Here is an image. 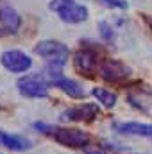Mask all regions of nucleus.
I'll return each instance as SVG.
<instances>
[{"mask_svg": "<svg viewBox=\"0 0 152 154\" xmlns=\"http://www.w3.org/2000/svg\"><path fill=\"white\" fill-rule=\"evenodd\" d=\"M100 109L97 104H82L70 108L66 111L61 113V120H70V122H81V120H93L95 116H99Z\"/></svg>", "mask_w": 152, "mask_h": 154, "instance_id": "1a4fd4ad", "label": "nucleus"}, {"mask_svg": "<svg viewBox=\"0 0 152 154\" xmlns=\"http://www.w3.org/2000/svg\"><path fill=\"white\" fill-rule=\"evenodd\" d=\"M114 129L120 134H127V136L152 138V124H143V122H122V124H116Z\"/></svg>", "mask_w": 152, "mask_h": 154, "instance_id": "9d476101", "label": "nucleus"}, {"mask_svg": "<svg viewBox=\"0 0 152 154\" xmlns=\"http://www.w3.org/2000/svg\"><path fill=\"white\" fill-rule=\"evenodd\" d=\"M100 2H104L108 7H113V9H127L129 7L127 0H100Z\"/></svg>", "mask_w": 152, "mask_h": 154, "instance_id": "2eb2a0df", "label": "nucleus"}, {"mask_svg": "<svg viewBox=\"0 0 152 154\" xmlns=\"http://www.w3.org/2000/svg\"><path fill=\"white\" fill-rule=\"evenodd\" d=\"M97 63H99V56L91 48H82L74 56L75 70L79 74H84V75H91L95 72V68H97Z\"/></svg>", "mask_w": 152, "mask_h": 154, "instance_id": "6e6552de", "label": "nucleus"}, {"mask_svg": "<svg viewBox=\"0 0 152 154\" xmlns=\"http://www.w3.org/2000/svg\"><path fill=\"white\" fill-rule=\"evenodd\" d=\"M16 88L22 97L27 99H45L48 95V81L43 74H27L16 81Z\"/></svg>", "mask_w": 152, "mask_h": 154, "instance_id": "f03ea898", "label": "nucleus"}, {"mask_svg": "<svg viewBox=\"0 0 152 154\" xmlns=\"http://www.w3.org/2000/svg\"><path fill=\"white\" fill-rule=\"evenodd\" d=\"M0 65L11 74H23L32 66V59L29 54L11 48V50H4L0 54Z\"/></svg>", "mask_w": 152, "mask_h": 154, "instance_id": "20e7f679", "label": "nucleus"}, {"mask_svg": "<svg viewBox=\"0 0 152 154\" xmlns=\"http://www.w3.org/2000/svg\"><path fill=\"white\" fill-rule=\"evenodd\" d=\"M4 34H7V32H5V31H4V29H0V38H2V36H4Z\"/></svg>", "mask_w": 152, "mask_h": 154, "instance_id": "a211bd4d", "label": "nucleus"}, {"mask_svg": "<svg viewBox=\"0 0 152 154\" xmlns=\"http://www.w3.org/2000/svg\"><path fill=\"white\" fill-rule=\"evenodd\" d=\"M0 23H2V29L7 34H14L20 29V23H22V18H20L18 11L5 0H0Z\"/></svg>", "mask_w": 152, "mask_h": 154, "instance_id": "0eeeda50", "label": "nucleus"}, {"mask_svg": "<svg viewBox=\"0 0 152 154\" xmlns=\"http://www.w3.org/2000/svg\"><path fill=\"white\" fill-rule=\"evenodd\" d=\"M48 7L65 23H81L88 20V7L77 0H50Z\"/></svg>", "mask_w": 152, "mask_h": 154, "instance_id": "f257e3e1", "label": "nucleus"}, {"mask_svg": "<svg viewBox=\"0 0 152 154\" xmlns=\"http://www.w3.org/2000/svg\"><path fill=\"white\" fill-rule=\"evenodd\" d=\"M91 95L97 99V102H100L104 108L108 109H113L114 104H116V93L106 90V88H100V86H95L91 88Z\"/></svg>", "mask_w": 152, "mask_h": 154, "instance_id": "ddd939ff", "label": "nucleus"}, {"mask_svg": "<svg viewBox=\"0 0 152 154\" xmlns=\"http://www.w3.org/2000/svg\"><path fill=\"white\" fill-rule=\"evenodd\" d=\"M88 154H104L102 151H88Z\"/></svg>", "mask_w": 152, "mask_h": 154, "instance_id": "f3484780", "label": "nucleus"}, {"mask_svg": "<svg viewBox=\"0 0 152 154\" xmlns=\"http://www.w3.org/2000/svg\"><path fill=\"white\" fill-rule=\"evenodd\" d=\"M52 138L59 145L72 147V149H81L90 143V134L77 127H56L52 133Z\"/></svg>", "mask_w": 152, "mask_h": 154, "instance_id": "7ed1b4c3", "label": "nucleus"}, {"mask_svg": "<svg viewBox=\"0 0 152 154\" xmlns=\"http://www.w3.org/2000/svg\"><path fill=\"white\" fill-rule=\"evenodd\" d=\"M145 22L150 25V29H152V16H149V14H145Z\"/></svg>", "mask_w": 152, "mask_h": 154, "instance_id": "dca6fc26", "label": "nucleus"}, {"mask_svg": "<svg viewBox=\"0 0 152 154\" xmlns=\"http://www.w3.org/2000/svg\"><path fill=\"white\" fill-rule=\"evenodd\" d=\"M99 72H100V77L108 82H120L123 79L131 75V68L125 66L122 61L118 59H106L100 63L99 66Z\"/></svg>", "mask_w": 152, "mask_h": 154, "instance_id": "423d86ee", "label": "nucleus"}, {"mask_svg": "<svg viewBox=\"0 0 152 154\" xmlns=\"http://www.w3.org/2000/svg\"><path fill=\"white\" fill-rule=\"evenodd\" d=\"M99 32H100V38L104 41H111L114 38V29L111 27V23H108L106 20L99 22Z\"/></svg>", "mask_w": 152, "mask_h": 154, "instance_id": "4468645a", "label": "nucleus"}, {"mask_svg": "<svg viewBox=\"0 0 152 154\" xmlns=\"http://www.w3.org/2000/svg\"><path fill=\"white\" fill-rule=\"evenodd\" d=\"M0 143L14 152H23V151H29L32 147V142L29 138L20 136V134H11L5 131H0Z\"/></svg>", "mask_w": 152, "mask_h": 154, "instance_id": "9b49d317", "label": "nucleus"}, {"mask_svg": "<svg viewBox=\"0 0 152 154\" xmlns=\"http://www.w3.org/2000/svg\"><path fill=\"white\" fill-rule=\"evenodd\" d=\"M56 88H59L61 91H65L68 97H72V99H84V90H82V86L74 81V79H68V77L61 75L59 79H56L54 82H52Z\"/></svg>", "mask_w": 152, "mask_h": 154, "instance_id": "f8f14e48", "label": "nucleus"}, {"mask_svg": "<svg viewBox=\"0 0 152 154\" xmlns=\"http://www.w3.org/2000/svg\"><path fill=\"white\" fill-rule=\"evenodd\" d=\"M34 54H38L41 57H45L47 61H61V63H66L68 59V47L63 45L61 41H54V39H43L36 43L34 47Z\"/></svg>", "mask_w": 152, "mask_h": 154, "instance_id": "39448f33", "label": "nucleus"}]
</instances>
